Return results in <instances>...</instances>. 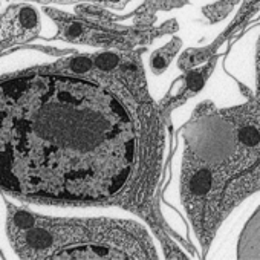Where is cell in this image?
I'll return each instance as SVG.
<instances>
[{
	"mask_svg": "<svg viewBox=\"0 0 260 260\" xmlns=\"http://www.w3.org/2000/svg\"><path fill=\"white\" fill-rule=\"evenodd\" d=\"M42 32V16L29 2L11 5L0 16V54L26 45Z\"/></svg>",
	"mask_w": 260,
	"mask_h": 260,
	"instance_id": "cell-4",
	"label": "cell"
},
{
	"mask_svg": "<svg viewBox=\"0 0 260 260\" xmlns=\"http://www.w3.org/2000/svg\"><path fill=\"white\" fill-rule=\"evenodd\" d=\"M29 4H75V2H101V4H125L128 0H20Z\"/></svg>",
	"mask_w": 260,
	"mask_h": 260,
	"instance_id": "cell-6",
	"label": "cell"
},
{
	"mask_svg": "<svg viewBox=\"0 0 260 260\" xmlns=\"http://www.w3.org/2000/svg\"><path fill=\"white\" fill-rule=\"evenodd\" d=\"M0 251L23 260L159 258L149 222L118 207L48 205L0 194Z\"/></svg>",
	"mask_w": 260,
	"mask_h": 260,
	"instance_id": "cell-2",
	"label": "cell"
},
{
	"mask_svg": "<svg viewBox=\"0 0 260 260\" xmlns=\"http://www.w3.org/2000/svg\"><path fill=\"white\" fill-rule=\"evenodd\" d=\"M164 146V121L140 52L71 54L0 68V194L118 207L144 219Z\"/></svg>",
	"mask_w": 260,
	"mask_h": 260,
	"instance_id": "cell-1",
	"label": "cell"
},
{
	"mask_svg": "<svg viewBox=\"0 0 260 260\" xmlns=\"http://www.w3.org/2000/svg\"><path fill=\"white\" fill-rule=\"evenodd\" d=\"M179 194L201 242L260 185V112H205L184 127Z\"/></svg>",
	"mask_w": 260,
	"mask_h": 260,
	"instance_id": "cell-3",
	"label": "cell"
},
{
	"mask_svg": "<svg viewBox=\"0 0 260 260\" xmlns=\"http://www.w3.org/2000/svg\"><path fill=\"white\" fill-rule=\"evenodd\" d=\"M237 255L240 258H260V205L251 213L239 234Z\"/></svg>",
	"mask_w": 260,
	"mask_h": 260,
	"instance_id": "cell-5",
	"label": "cell"
}]
</instances>
